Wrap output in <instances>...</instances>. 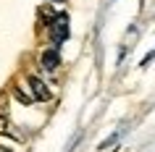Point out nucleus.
<instances>
[{
    "label": "nucleus",
    "instance_id": "39448f33",
    "mask_svg": "<svg viewBox=\"0 0 155 152\" xmlns=\"http://www.w3.org/2000/svg\"><path fill=\"white\" fill-rule=\"evenodd\" d=\"M13 95H16V100H18V102H32V100H34V97L32 95H29V92H26V89L24 87H16V92H13Z\"/></svg>",
    "mask_w": 155,
    "mask_h": 152
},
{
    "label": "nucleus",
    "instance_id": "20e7f679",
    "mask_svg": "<svg viewBox=\"0 0 155 152\" xmlns=\"http://www.w3.org/2000/svg\"><path fill=\"white\" fill-rule=\"evenodd\" d=\"M0 134H8V136H13V139H21V134L16 131V126H13V123L5 118V115L0 118Z\"/></svg>",
    "mask_w": 155,
    "mask_h": 152
},
{
    "label": "nucleus",
    "instance_id": "7ed1b4c3",
    "mask_svg": "<svg viewBox=\"0 0 155 152\" xmlns=\"http://www.w3.org/2000/svg\"><path fill=\"white\" fill-rule=\"evenodd\" d=\"M29 87H32V97L34 100H50V89L45 87L37 76H29Z\"/></svg>",
    "mask_w": 155,
    "mask_h": 152
},
{
    "label": "nucleus",
    "instance_id": "f03ea898",
    "mask_svg": "<svg viewBox=\"0 0 155 152\" xmlns=\"http://www.w3.org/2000/svg\"><path fill=\"white\" fill-rule=\"evenodd\" d=\"M40 63H42V68H48V71H55L58 66H61V53H58V47H48L45 53H42Z\"/></svg>",
    "mask_w": 155,
    "mask_h": 152
},
{
    "label": "nucleus",
    "instance_id": "6e6552de",
    "mask_svg": "<svg viewBox=\"0 0 155 152\" xmlns=\"http://www.w3.org/2000/svg\"><path fill=\"white\" fill-rule=\"evenodd\" d=\"M55 3H63V0H55Z\"/></svg>",
    "mask_w": 155,
    "mask_h": 152
},
{
    "label": "nucleus",
    "instance_id": "f257e3e1",
    "mask_svg": "<svg viewBox=\"0 0 155 152\" xmlns=\"http://www.w3.org/2000/svg\"><path fill=\"white\" fill-rule=\"evenodd\" d=\"M68 13H58L53 21H50V40L53 45H61V42L68 40Z\"/></svg>",
    "mask_w": 155,
    "mask_h": 152
},
{
    "label": "nucleus",
    "instance_id": "423d86ee",
    "mask_svg": "<svg viewBox=\"0 0 155 152\" xmlns=\"http://www.w3.org/2000/svg\"><path fill=\"white\" fill-rule=\"evenodd\" d=\"M5 113H8V97L0 95V115H5Z\"/></svg>",
    "mask_w": 155,
    "mask_h": 152
},
{
    "label": "nucleus",
    "instance_id": "0eeeda50",
    "mask_svg": "<svg viewBox=\"0 0 155 152\" xmlns=\"http://www.w3.org/2000/svg\"><path fill=\"white\" fill-rule=\"evenodd\" d=\"M0 152H11V150H5V147H0Z\"/></svg>",
    "mask_w": 155,
    "mask_h": 152
}]
</instances>
